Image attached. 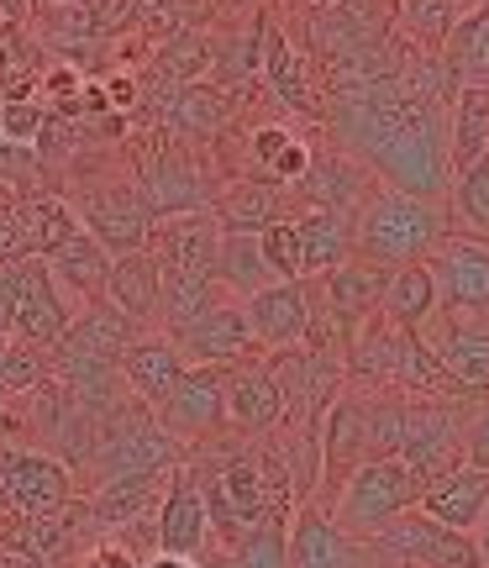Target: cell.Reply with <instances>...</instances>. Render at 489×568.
<instances>
[{"mask_svg": "<svg viewBox=\"0 0 489 568\" xmlns=\"http://www.w3.org/2000/svg\"><path fill=\"white\" fill-rule=\"evenodd\" d=\"M442 237H448V216L437 201L406 190H374L353 222V258H368L379 268L427 264Z\"/></svg>", "mask_w": 489, "mask_h": 568, "instance_id": "obj_1", "label": "cell"}, {"mask_svg": "<svg viewBox=\"0 0 489 568\" xmlns=\"http://www.w3.org/2000/svg\"><path fill=\"white\" fill-rule=\"evenodd\" d=\"M421 500V479L410 474L400 458H368L364 468L347 474V485L332 495L326 516L347 531V537H374V531L395 521L400 510H410Z\"/></svg>", "mask_w": 489, "mask_h": 568, "instance_id": "obj_2", "label": "cell"}, {"mask_svg": "<svg viewBox=\"0 0 489 568\" xmlns=\"http://www.w3.org/2000/svg\"><path fill=\"white\" fill-rule=\"evenodd\" d=\"M201 500L211 531H222L226 542H243L247 531L264 527V521H285V500H274L268 468L253 464V458H232L211 479H201Z\"/></svg>", "mask_w": 489, "mask_h": 568, "instance_id": "obj_3", "label": "cell"}, {"mask_svg": "<svg viewBox=\"0 0 489 568\" xmlns=\"http://www.w3.org/2000/svg\"><path fill=\"white\" fill-rule=\"evenodd\" d=\"M431 284H437V311L452 316H489V237L448 232L431 247Z\"/></svg>", "mask_w": 489, "mask_h": 568, "instance_id": "obj_4", "label": "cell"}, {"mask_svg": "<svg viewBox=\"0 0 489 568\" xmlns=\"http://www.w3.org/2000/svg\"><path fill=\"white\" fill-rule=\"evenodd\" d=\"M159 426L174 443H211L222 437L226 426V368H184L180 385L163 395L159 406Z\"/></svg>", "mask_w": 489, "mask_h": 568, "instance_id": "obj_5", "label": "cell"}, {"mask_svg": "<svg viewBox=\"0 0 489 568\" xmlns=\"http://www.w3.org/2000/svg\"><path fill=\"white\" fill-rule=\"evenodd\" d=\"M74 216H80V226L105 247V253H111V258L147 247V232H153V211H147L143 190H137V184H126V180L90 184V195L74 205Z\"/></svg>", "mask_w": 489, "mask_h": 568, "instance_id": "obj_6", "label": "cell"}, {"mask_svg": "<svg viewBox=\"0 0 489 568\" xmlns=\"http://www.w3.org/2000/svg\"><path fill=\"white\" fill-rule=\"evenodd\" d=\"M400 464L431 485L463 464V416L452 406H431L421 395H410L406 410V443H400Z\"/></svg>", "mask_w": 489, "mask_h": 568, "instance_id": "obj_7", "label": "cell"}, {"mask_svg": "<svg viewBox=\"0 0 489 568\" xmlns=\"http://www.w3.org/2000/svg\"><path fill=\"white\" fill-rule=\"evenodd\" d=\"M174 347L184 353L190 368H232V364H247L258 343H253V332H247L243 301L216 295L184 332H174Z\"/></svg>", "mask_w": 489, "mask_h": 568, "instance_id": "obj_8", "label": "cell"}, {"mask_svg": "<svg viewBox=\"0 0 489 568\" xmlns=\"http://www.w3.org/2000/svg\"><path fill=\"white\" fill-rule=\"evenodd\" d=\"M0 495L21 516H48L74 500V474L63 458H48L32 447H0Z\"/></svg>", "mask_w": 489, "mask_h": 568, "instance_id": "obj_9", "label": "cell"}, {"mask_svg": "<svg viewBox=\"0 0 489 568\" xmlns=\"http://www.w3.org/2000/svg\"><path fill=\"white\" fill-rule=\"evenodd\" d=\"M364 464H368V389L358 395L353 385H337V395L326 400V422H322L326 506H332V495L347 485V474H353V468H364Z\"/></svg>", "mask_w": 489, "mask_h": 568, "instance_id": "obj_10", "label": "cell"}, {"mask_svg": "<svg viewBox=\"0 0 489 568\" xmlns=\"http://www.w3.org/2000/svg\"><path fill=\"white\" fill-rule=\"evenodd\" d=\"M216 243L222 226L211 211H180V216H159L147 232V253L159 264V280H190V274H211L216 264ZM216 280V274H211Z\"/></svg>", "mask_w": 489, "mask_h": 568, "instance_id": "obj_11", "label": "cell"}, {"mask_svg": "<svg viewBox=\"0 0 489 568\" xmlns=\"http://www.w3.org/2000/svg\"><path fill=\"white\" fill-rule=\"evenodd\" d=\"M95 468L105 479H122V474H163L174 468V437L163 432L153 416H116L111 432L95 443Z\"/></svg>", "mask_w": 489, "mask_h": 568, "instance_id": "obj_12", "label": "cell"}, {"mask_svg": "<svg viewBox=\"0 0 489 568\" xmlns=\"http://www.w3.org/2000/svg\"><path fill=\"white\" fill-rule=\"evenodd\" d=\"M11 268H17V326H11V337H21L27 347L59 343L74 322L63 284L48 274L42 258H11Z\"/></svg>", "mask_w": 489, "mask_h": 568, "instance_id": "obj_13", "label": "cell"}, {"mask_svg": "<svg viewBox=\"0 0 489 568\" xmlns=\"http://www.w3.org/2000/svg\"><path fill=\"white\" fill-rule=\"evenodd\" d=\"M247 332L253 343L268 353H295L310 337V305H306V280H274L258 295L243 301Z\"/></svg>", "mask_w": 489, "mask_h": 568, "instance_id": "obj_14", "label": "cell"}, {"mask_svg": "<svg viewBox=\"0 0 489 568\" xmlns=\"http://www.w3.org/2000/svg\"><path fill=\"white\" fill-rule=\"evenodd\" d=\"M295 195H306V205H322V211H337L347 222H358V211L374 195V174L353 159L347 148H310V163Z\"/></svg>", "mask_w": 489, "mask_h": 568, "instance_id": "obj_15", "label": "cell"}, {"mask_svg": "<svg viewBox=\"0 0 489 568\" xmlns=\"http://www.w3.org/2000/svg\"><path fill=\"white\" fill-rule=\"evenodd\" d=\"M137 337V326L126 322L122 311L111 301H90L69 322V332H63L59 343H63V353H69V368L74 374H105L111 364H122V353H126V343Z\"/></svg>", "mask_w": 489, "mask_h": 568, "instance_id": "obj_16", "label": "cell"}, {"mask_svg": "<svg viewBox=\"0 0 489 568\" xmlns=\"http://www.w3.org/2000/svg\"><path fill=\"white\" fill-rule=\"evenodd\" d=\"M385 274L389 268L368 264V258H347V264H337L332 274H322V316L332 322V332H337L343 343L379 311Z\"/></svg>", "mask_w": 489, "mask_h": 568, "instance_id": "obj_17", "label": "cell"}, {"mask_svg": "<svg viewBox=\"0 0 489 568\" xmlns=\"http://www.w3.org/2000/svg\"><path fill=\"white\" fill-rule=\"evenodd\" d=\"M368 542L347 537L326 510L306 506L295 516V527H285V568H358Z\"/></svg>", "mask_w": 489, "mask_h": 568, "instance_id": "obj_18", "label": "cell"}, {"mask_svg": "<svg viewBox=\"0 0 489 568\" xmlns=\"http://www.w3.org/2000/svg\"><path fill=\"white\" fill-rule=\"evenodd\" d=\"M421 516H431L437 527H452V531H479L489 516V468H473V464H458L452 474L421 485V500H416Z\"/></svg>", "mask_w": 489, "mask_h": 568, "instance_id": "obj_19", "label": "cell"}, {"mask_svg": "<svg viewBox=\"0 0 489 568\" xmlns=\"http://www.w3.org/2000/svg\"><path fill=\"white\" fill-rule=\"evenodd\" d=\"M442 385L489 395V322H448V332H421Z\"/></svg>", "mask_w": 489, "mask_h": 568, "instance_id": "obj_20", "label": "cell"}, {"mask_svg": "<svg viewBox=\"0 0 489 568\" xmlns=\"http://www.w3.org/2000/svg\"><path fill=\"white\" fill-rule=\"evenodd\" d=\"M211 521H205V500H201V479L190 468H169V489H163L159 506V552L169 558H201Z\"/></svg>", "mask_w": 489, "mask_h": 568, "instance_id": "obj_21", "label": "cell"}, {"mask_svg": "<svg viewBox=\"0 0 489 568\" xmlns=\"http://www.w3.org/2000/svg\"><path fill=\"white\" fill-rule=\"evenodd\" d=\"M285 385L268 364H232L226 368V422L243 432H268L274 422H285Z\"/></svg>", "mask_w": 489, "mask_h": 568, "instance_id": "obj_22", "label": "cell"}, {"mask_svg": "<svg viewBox=\"0 0 489 568\" xmlns=\"http://www.w3.org/2000/svg\"><path fill=\"white\" fill-rule=\"evenodd\" d=\"M169 474V468H163ZM163 474H122V479H105L95 485V495L84 500V521L95 531H122L132 527L137 516L153 510V500H163Z\"/></svg>", "mask_w": 489, "mask_h": 568, "instance_id": "obj_23", "label": "cell"}, {"mask_svg": "<svg viewBox=\"0 0 489 568\" xmlns=\"http://www.w3.org/2000/svg\"><path fill=\"white\" fill-rule=\"evenodd\" d=\"M105 301L122 311L132 326L143 322H159V305H163V280H159V264L153 253L137 247V253H122L111 258V274H105Z\"/></svg>", "mask_w": 489, "mask_h": 568, "instance_id": "obj_24", "label": "cell"}, {"mask_svg": "<svg viewBox=\"0 0 489 568\" xmlns=\"http://www.w3.org/2000/svg\"><path fill=\"white\" fill-rule=\"evenodd\" d=\"M184 353L174 347V337H163V332H147V337H132L122 353V374L126 385H132V395L137 400H147V406H159L169 389L180 385L184 374Z\"/></svg>", "mask_w": 489, "mask_h": 568, "instance_id": "obj_25", "label": "cell"}, {"mask_svg": "<svg viewBox=\"0 0 489 568\" xmlns=\"http://www.w3.org/2000/svg\"><path fill=\"white\" fill-rule=\"evenodd\" d=\"M42 264H48V274H53V280H59L69 295H80L84 305H90V301H105V274H111V253H105V247L95 243V237H90L84 226L74 232V237H69V243L53 247V253H48Z\"/></svg>", "mask_w": 489, "mask_h": 568, "instance_id": "obj_26", "label": "cell"}, {"mask_svg": "<svg viewBox=\"0 0 489 568\" xmlns=\"http://www.w3.org/2000/svg\"><path fill=\"white\" fill-rule=\"evenodd\" d=\"M295 237H300V268H306V280L316 274H332L337 264L353 258V222L337 216V211H322V205H306L300 216H295Z\"/></svg>", "mask_w": 489, "mask_h": 568, "instance_id": "obj_27", "label": "cell"}, {"mask_svg": "<svg viewBox=\"0 0 489 568\" xmlns=\"http://www.w3.org/2000/svg\"><path fill=\"white\" fill-rule=\"evenodd\" d=\"M11 216H17V258H48L53 247L80 232V216L63 195H32Z\"/></svg>", "mask_w": 489, "mask_h": 568, "instance_id": "obj_28", "label": "cell"}, {"mask_svg": "<svg viewBox=\"0 0 489 568\" xmlns=\"http://www.w3.org/2000/svg\"><path fill=\"white\" fill-rule=\"evenodd\" d=\"M379 316L395 326H421L437 316V284H431V268L427 264H406V268H389L385 274V290H379Z\"/></svg>", "mask_w": 489, "mask_h": 568, "instance_id": "obj_29", "label": "cell"}, {"mask_svg": "<svg viewBox=\"0 0 489 568\" xmlns=\"http://www.w3.org/2000/svg\"><path fill=\"white\" fill-rule=\"evenodd\" d=\"M258 69H264L274 101L289 105L295 116H316V105H310L306 63L295 59V48H289V38L279 32V27H264V38H258Z\"/></svg>", "mask_w": 489, "mask_h": 568, "instance_id": "obj_30", "label": "cell"}, {"mask_svg": "<svg viewBox=\"0 0 489 568\" xmlns=\"http://www.w3.org/2000/svg\"><path fill=\"white\" fill-rule=\"evenodd\" d=\"M211 274H216V284H222L232 301H247V295H258L264 284H274V268L264 264L258 232H222Z\"/></svg>", "mask_w": 489, "mask_h": 568, "instance_id": "obj_31", "label": "cell"}, {"mask_svg": "<svg viewBox=\"0 0 489 568\" xmlns=\"http://www.w3.org/2000/svg\"><path fill=\"white\" fill-rule=\"evenodd\" d=\"M222 232H264L268 222L285 216V190L279 184H264V180H243L222 190V201L205 205Z\"/></svg>", "mask_w": 489, "mask_h": 568, "instance_id": "obj_32", "label": "cell"}, {"mask_svg": "<svg viewBox=\"0 0 489 568\" xmlns=\"http://www.w3.org/2000/svg\"><path fill=\"white\" fill-rule=\"evenodd\" d=\"M137 190H143L153 222H159V216H180V211H205L201 174H195L190 163H180V159H153L143 169Z\"/></svg>", "mask_w": 489, "mask_h": 568, "instance_id": "obj_33", "label": "cell"}, {"mask_svg": "<svg viewBox=\"0 0 489 568\" xmlns=\"http://www.w3.org/2000/svg\"><path fill=\"white\" fill-rule=\"evenodd\" d=\"M442 59L458 74V84H489V0H479L473 11L452 21Z\"/></svg>", "mask_w": 489, "mask_h": 568, "instance_id": "obj_34", "label": "cell"}, {"mask_svg": "<svg viewBox=\"0 0 489 568\" xmlns=\"http://www.w3.org/2000/svg\"><path fill=\"white\" fill-rule=\"evenodd\" d=\"M163 116L174 126H184V132H216L226 122V101L216 90H205V84H174Z\"/></svg>", "mask_w": 489, "mask_h": 568, "instance_id": "obj_35", "label": "cell"}, {"mask_svg": "<svg viewBox=\"0 0 489 568\" xmlns=\"http://www.w3.org/2000/svg\"><path fill=\"white\" fill-rule=\"evenodd\" d=\"M395 21H400L421 48H442L452 32V21H458V6H452V0H400V6H395Z\"/></svg>", "mask_w": 489, "mask_h": 568, "instance_id": "obj_36", "label": "cell"}, {"mask_svg": "<svg viewBox=\"0 0 489 568\" xmlns=\"http://www.w3.org/2000/svg\"><path fill=\"white\" fill-rule=\"evenodd\" d=\"M452 205H458V222L489 237V153L452 174Z\"/></svg>", "mask_w": 489, "mask_h": 568, "instance_id": "obj_37", "label": "cell"}, {"mask_svg": "<svg viewBox=\"0 0 489 568\" xmlns=\"http://www.w3.org/2000/svg\"><path fill=\"white\" fill-rule=\"evenodd\" d=\"M258 247H264V264L274 268V280H306L300 268V237H295V216H279L258 232Z\"/></svg>", "mask_w": 489, "mask_h": 568, "instance_id": "obj_38", "label": "cell"}, {"mask_svg": "<svg viewBox=\"0 0 489 568\" xmlns=\"http://www.w3.org/2000/svg\"><path fill=\"white\" fill-rule=\"evenodd\" d=\"M232 568H285V521H264L232 542Z\"/></svg>", "mask_w": 489, "mask_h": 568, "instance_id": "obj_39", "label": "cell"}, {"mask_svg": "<svg viewBox=\"0 0 489 568\" xmlns=\"http://www.w3.org/2000/svg\"><path fill=\"white\" fill-rule=\"evenodd\" d=\"M211 69V48H205L195 32H180V38L163 48V59H159V74L169 84H195Z\"/></svg>", "mask_w": 489, "mask_h": 568, "instance_id": "obj_40", "label": "cell"}, {"mask_svg": "<svg viewBox=\"0 0 489 568\" xmlns=\"http://www.w3.org/2000/svg\"><path fill=\"white\" fill-rule=\"evenodd\" d=\"M48 122V105L42 101H0V142H17V148H32Z\"/></svg>", "mask_w": 489, "mask_h": 568, "instance_id": "obj_41", "label": "cell"}, {"mask_svg": "<svg viewBox=\"0 0 489 568\" xmlns=\"http://www.w3.org/2000/svg\"><path fill=\"white\" fill-rule=\"evenodd\" d=\"M463 464L489 468V395L463 416Z\"/></svg>", "mask_w": 489, "mask_h": 568, "instance_id": "obj_42", "label": "cell"}, {"mask_svg": "<svg viewBox=\"0 0 489 568\" xmlns=\"http://www.w3.org/2000/svg\"><path fill=\"white\" fill-rule=\"evenodd\" d=\"M0 180H32V148H17V142H0Z\"/></svg>", "mask_w": 489, "mask_h": 568, "instance_id": "obj_43", "label": "cell"}, {"mask_svg": "<svg viewBox=\"0 0 489 568\" xmlns=\"http://www.w3.org/2000/svg\"><path fill=\"white\" fill-rule=\"evenodd\" d=\"M17 326V268H0V337H11Z\"/></svg>", "mask_w": 489, "mask_h": 568, "instance_id": "obj_44", "label": "cell"}, {"mask_svg": "<svg viewBox=\"0 0 489 568\" xmlns=\"http://www.w3.org/2000/svg\"><path fill=\"white\" fill-rule=\"evenodd\" d=\"M80 568H137V558L122 548V542H101V548H90L84 552V564Z\"/></svg>", "mask_w": 489, "mask_h": 568, "instance_id": "obj_45", "label": "cell"}, {"mask_svg": "<svg viewBox=\"0 0 489 568\" xmlns=\"http://www.w3.org/2000/svg\"><path fill=\"white\" fill-rule=\"evenodd\" d=\"M42 84H48V95H53L59 105H69L74 95H80V74H74V69H63V63L59 69H48V80Z\"/></svg>", "mask_w": 489, "mask_h": 568, "instance_id": "obj_46", "label": "cell"}, {"mask_svg": "<svg viewBox=\"0 0 489 568\" xmlns=\"http://www.w3.org/2000/svg\"><path fill=\"white\" fill-rule=\"evenodd\" d=\"M132 101H137V84L126 80V74H116V80L105 84V105L111 111H132Z\"/></svg>", "mask_w": 489, "mask_h": 568, "instance_id": "obj_47", "label": "cell"}, {"mask_svg": "<svg viewBox=\"0 0 489 568\" xmlns=\"http://www.w3.org/2000/svg\"><path fill=\"white\" fill-rule=\"evenodd\" d=\"M0 253H17V216L0 211Z\"/></svg>", "mask_w": 489, "mask_h": 568, "instance_id": "obj_48", "label": "cell"}, {"mask_svg": "<svg viewBox=\"0 0 489 568\" xmlns=\"http://www.w3.org/2000/svg\"><path fill=\"white\" fill-rule=\"evenodd\" d=\"M137 568H195V558H169V552H153V558L137 564Z\"/></svg>", "mask_w": 489, "mask_h": 568, "instance_id": "obj_49", "label": "cell"}, {"mask_svg": "<svg viewBox=\"0 0 489 568\" xmlns=\"http://www.w3.org/2000/svg\"><path fill=\"white\" fill-rule=\"evenodd\" d=\"M6 69H11V48L0 42V74H6Z\"/></svg>", "mask_w": 489, "mask_h": 568, "instance_id": "obj_50", "label": "cell"}, {"mask_svg": "<svg viewBox=\"0 0 489 568\" xmlns=\"http://www.w3.org/2000/svg\"><path fill=\"white\" fill-rule=\"evenodd\" d=\"M11 426H17V422H11V416H0V437H6V432H11Z\"/></svg>", "mask_w": 489, "mask_h": 568, "instance_id": "obj_51", "label": "cell"}, {"mask_svg": "<svg viewBox=\"0 0 489 568\" xmlns=\"http://www.w3.org/2000/svg\"><path fill=\"white\" fill-rule=\"evenodd\" d=\"M6 347H11V337H0V358H6Z\"/></svg>", "mask_w": 489, "mask_h": 568, "instance_id": "obj_52", "label": "cell"}, {"mask_svg": "<svg viewBox=\"0 0 489 568\" xmlns=\"http://www.w3.org/2000/svg\"><path fill=\"white\" fill-rule=\"evenodd\" d=\"M126 6H153V0H126Z\"/></svg>", "mask_w": 489, "mask_h": 568, "instance_id": "obj_53", "label": "cell"}, {"mask_svg": "<svg viewBox=\"0 0 489 568\" xmlns=\"http://www.w3.org/2000/svg\"><path fill=\"white\" fill-rule=\"evenodd\" d=\"M53 6H74V0H53Z\"/></svg>", "mask_w": 489, "mask_h": 568, "instance_id": "obj_54", "label": "cell"}, {"mask_svg": "<svg viewBox=\"0 0 489 568\" xmlns=\"http://www.w3.org/2000/svg\"><path fill=\"white\" fill-rule=\"evenodd\" d=\"M310 6H326V0H310Z\"/></svg>", "mask_w": 489, "mask_h": 568, "instance_id": "obj_55", "label": "cell"}, {"mask_svg": "<svg viewBox=\"0 0 489 568\" xmlns=\"http://www.w3.org/2000/svg\"><path fill=\"white\" fill-rule=\"evenodd\" d=\"M485 521H489V516H485Z\"/></svg>", "mask_w": 489, "mask_h": 568, "instance_id": "obj_56", "label": "cell"}]
</instances>
